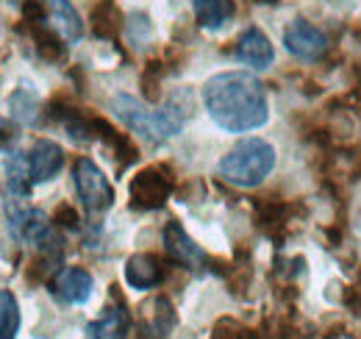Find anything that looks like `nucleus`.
<instances>
[{
  "mask_svg": "<svg viewBox=\"0 0 361 339\" xmlns=\"http://www.w3.org/2000/svg\"><path fill=\"white\" fill-rule=\"evenodd\" d=\"M53 222H59V225H64V228H70V231H75L78 228V212L70 206V203H61L59 209H56V217H53Z\"/></svg>",
  "mask_w": 361,
  "mask_h": 339,
  "instance_id": "aec40b11",
  "label": "nucleus"
},
{
  "mask_svg": "<svg viewBox=\"0 0 361 339\" xmlns=\"http://www.w3.org/2000/svg\"><path fill=\"white\" fill-rule=\"evenodd\" d=\"M92 28H94V37H100V40H114L117 37V31H120V11L114 8L111 0H103L92 11Z\"/></svg>",
  "mask_w": 361,
  "mask_h": 339,
  "instance_id": "dca6fc26",
  "label": "nucleus"
},
{
  "mask_svg": "<svg viewBox=\"0 0 361 339\" xmlns=\"http://www.w3.org/2000/svg\"><path fill=\"white\" fill-rule=\"evenodd\" d=\"M275 167V148L267 139L250 136L236 142L220 162V175L228 184L242 186V189H253L259 186Z\"/></svg>",
  "mask_w": 361,
  "mask_h": 339,
  "instance_id": "7ed1b4c3",
  "label": "nucleus"
},
{
  "mask_svg": "<svg viewBox=\"0 0 361 339\" xmlns=\"http://www.w3.org/2000/svg\"><path fill=\"white\" fill-rule=\"evenodd\" d=\"M6 175H8V189L17 198H25L31 192V175H28V159L23 153H11L6 162Z\"/></svg>",
  "mask_w": 361,
  "mask_h": 339,
  "instance_id": "f3484780",
  "label": "nucleus"
},
{
  "mask_svg": "<svg viewBox=\"0 0 361 339\" xmlns=\"http://www.w3.org/2000/svg\"><path fill=\"white\" fill-rule=\"evenodd\" d=\"M126 281L134 290H153L164 281V270H161L156 256L136 254L126 261Z\"/></svg>",
  "mask_w": 361,
  "mask_h": 339,
  "instance_id": "f8f14e48",
  "label": "nucleus"
},
{
  "mask_svg": "<svg viewBox=\"0 0 361 339\" xmlns=\"http://www.w3.org/2000/svg\"><path fill=\"white\" fill-rule=\"evenodd\" d=\"M203 103L212 120L231 133L256 131L270 117L267 92L262 81L242 70L220 73L209 78L203 86Z\"/></svg>",
  "mask_w": 361,
  "mask_h": 339,
  "instance_id": "f257e3e1",
  "label": "nucleus"
},
{
  "mask_svg": "<svg viewBox=\"0 0 361 339\" xmlns=\"http://www.w3.org/2000/svg\"><path fill=\"white\" fill-rule=\"evenodd\" d=\"M128 334V311L123 306H109L97 320L87 326L90 339H126Z\"/></svg>",
  "mask_w": 361,
  "mask_h": 339,
  "instance_id": "ddd939ff",
  "label": "nucleus"
},
{
  "mask_svg": "<svg viewBox=\"0 0 361 339\" xmlns=\"http://www.w3.org/2000/svg\"><path fill=\"white\" fill-rule=\"evenodd\" d=\"M11 3H14V6H23V3H28V0H11Z\"/></svg>",
  "mask_w": 361,
  "mask_h": 339,
  "instance_id": "4be33fe9",
  "label": "nucleus"
},
{
  "mask_svg": "<svg viewBox=\"0 0 361 339\" xmlns=\"http://www.w3.org/2000/svg\"><path fill=\"white\" fill-rule=\"evenodd\" d=\"M92 275L84 267H61L53 281H50V292L59 297L61 303H87L92 295Z\"/></svg>",
  "mask_w": 361,
  "mask_h": 339,
  "instance_id": "0eeeda50",
  "label": "nucleus"
},
{
  "mask_svg": "<svg viewBox=\"0 0 361 339\" xmlns=\"http://www.w3.org/2000/svg\"><path fill=\"white\" fill-rule=\"evenodd\" d=\"M20 331V306L17 297L0 290V339H17Z\"/></svg>",
  "mask_w": 361,
  "mask_h": 339,
  "instance_id": "a211bd4d",
  "label": "nucleus"
},
{
  "mask_svg": "<svg viewBox=\"0 0 361 339\" xmlns=\"http://www.w3.org/2000/svg\"><path fill=\"white\" fill-rule=\"evenodd\" d=\"M111 109L117 112V117L139 133L142 139H147L150 145H161L167 139H173L183 128V112L176 103H167L161 109H147L142 106L131 95H117L111 100Z\"/></svg>",
  "mask_w": 361,
  "mask_h": 339,
  "instance_id": "f03ea898",
  "label": "nucleus"
},
{
  "mask_svg": "<svg viewBox=\"0 0 361 339\" xmlns=\"http://www.w3.org/2000/svg\"><path fill=\"white\" fill-rule=\"evenodd\" d=\"M173 326H176V311H173L170 300H167V297H156V300L147 306V314H145V331L159 339V337H164Z\"/></svg>",
  "mask_w": 361,
  "mask_h": 339,
  "instance_id": "2eb2a0df",
  "label": "nucleus"
},
{
  "mask_svg": "<svg viewBox=\"0 0 361 339\" xmlns=\"http://www.w3.org/2000/svg\"><path fill=\"white\" fill-rule=\"evenodd\" d=\"M25 159H28L31 184H45L53 175H59V170L64 165V150L50 139H39Z\"/></svg>",
  "mask_w": 361,
  "mask_h": 339,
  "instance_id": "6e6552de",
  "label": "nucleus"
},
{
  "mask_svg": "<svg viewBox=\"0 0 361 339\" xmlns=\"http://www.w3.org/2000/svg\"><path fill=\"white\" fill-rule=\"evenodd\" d=\"M195 17L203 28H223L233 17V3L231 0H195Z\"/></svg>",
  "mask_w": 361,
  "mask_h": 339,
  "instance_id": "4468645a",
  "label": "nucleus"
},
{
  "mask_svg": "<svg viewBox=\"0 0 361 339\" xmlns=\"http://www.w3.org/2000/svg\"><path fill=\"white\" fill-rule=\"evenodd\" d=\"M142 86H145V95H147V100H156L159 97V64L153 61V64H147V70H145V76H142Z\"/></svg>",
  "mask_w": 361,
  "mask_h": 339,
  "instance_id": "6ab92c4d",
  "label": "nucleus"
},
{
  "mask_svg": "<svg viewBox=\"0 0 361 339\" xmlns=\"http://www.w3.org/2000/svg\"><path fill=\"white\" fill-rule=\"evenodd\" d=\"M45 20L64 42H78L84 37V23L70 0H45Z\"/></svg>",
  "mask_w": 361,
  "mask_h": 339,
  "instance_id": "1a4fd4ad",
  "label": "nucleus"
},
{
  "mask_svg": "<svg viewBox=\"0 0 361 339\" xmlns=\"http://www.w3.org/2000/svg\"><path fill=\"white\" fill-rule=\"evenodd\" d=\"M17 142V128L11 126L8 120H0V150L11 148Z\"/></svg>",
  "mask_w": 361,
  "mask_h": 339,
  "instance_id": "412c9836",
  "label": "nucleus"
},
{
  "mask_svg": "<svg viewBox=\"0 0 361 339\" xmlns=\"http://www.w3.org/2000/svg\"><path fill=\"white\" fill-rule=\"evenodd\" d=\"M283 44H286V50H289L295 59H300V61H317V59H322L325 50H328V37H325L317 25H312V23L295 20V23L283 31Z\"/></svg>",
  "mask_w": 361,
  "mask_h": 339,
  "instance_id": "423d86ee",
  "label": "nucleus"
},
{
  "mask_svg": "<svg viewBox=\"0 0 361 339\" xmlns=\"http://www.w3.org/2000/svg\"><path fill=\"white\" fill-rule=\"evenodd\" d=\"M236 59L253 70H267L275 59V50H272V42L267 40L264 31L259 28H247L239 42H236Z\"/></svg>",
  "mask_w": 361,
  "mask_h": 339,
  "instance_id": "9b49d317",
  "label": "nucleus"
},
{
  "mask_svg": "<svg viewBox=\"0 0 361 339\" xmlns=\"http://www.w3.org/2000/svg\"><path fill=\"white\" fill-rule=\"evenodd\" d=\"M73 178H75V192L90 212H106L114 203V189L109 178L92 159H78L73 167Z\"/></svg>",
  "mask_w": 361,
  "mask_h": 339,
  "instance_id": "20e7f679",
  "label": "nucleus"
},
{
  "mask_svg": "<svg viewBox=\"0 0 361 339\" xmlns=\"http://www.w3.org/2000/svg\"><path fill=\"white\" fill-rule=\"evenodd\" d=\"M161 239H164V251L170 254L173 261H178L183 267H192V270H197L203 261H206V254L189 239V234L180 228V222H167V228H164V234H161Z\"/></svg>",
  "mask_w": 361,
  "mask_h": 339,
  "instance_id": "9d476101",
  "label": "nucleus"
},
{
  "mask_svg": "<svg viewBox=\"0 0 361 339\" xmlns=\"http://www.w3.org/2000/svg\"><path fill=\"white\" fill-rule=\"evenodd\" d=\"M173 192V178H167V172L161 167H147L142 172H136V178L131 181V201L136 209H161L167 203Z\"/></svg>",
  "mask_w": 361,
  "mask_h": 339,
  "instance_id": "39448f33",
  "label": "nucleus"
}]
</instances>
